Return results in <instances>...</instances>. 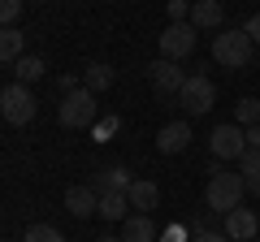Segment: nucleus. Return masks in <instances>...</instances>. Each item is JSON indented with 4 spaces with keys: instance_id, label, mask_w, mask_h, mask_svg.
Segmentation results:
<instances>
[{
    "instance_id": "obj_6",
    "label": "nucleus",
    "mask_w": 260,
    "mask_h": 242,
    "mask_svg": "<svg viewBox=\"0 0 260 242\" xmlns=\"http://www.w3.org/2000/svg\"><path fill=\"white\" fill-rule=\"evenodd\" d=\"M208 147H213L217 160H243L247 156V130H243L239 121H225L208 134Z\"/></svg>"
},
{
    "instance_id": "obj_15",
    "label": "nucleus",
    "mask_w": 260,
    "mask_h": 242,
    "mask_svg": "<svg viewBox=\"0 0 260 242\" xmlns=\"http://www.w3.org/2000/svg\"><path fill=\"white\" fill-rule=\"evenodd\" d=\"M22 56H26V39H22L18 26H5L0 30V61L5 65H18Z\"/></svg>"
},
{
    "instance_id": "obj_31",
    "label": "nucleus",
    "mask_w": 260,
    "mask_h": 242,
    "mask_svg": "<svg viewBox=\"0 0 260 242\" xmlns=\"http://www.w3.org/2000/svg\"><path fill=\"white\" fill-rule=\"evenodd\" d=\"M95 242H121V238H109V233H104V238H95Z\"/></svg>"
},
{
    "instance_id": "obj_16",
    "label": "nucleus",
    "mask_w": 260,
    "mask_h": 242,
    "mask_svg": "<svg viewBox=\"0 0 260 242\" xmlns=\"http://www.w3.org/2000/svg\"><path fill=\"white\" fill-rule=\"evenodd\" d=\"M130 195V208H139V212H148L152 216V208H156V199H160V190H156V182H148V177H139L135 186L126 190Z\"/></svg>"
},
{
    "instance_id": "obj_19",
    "label": "nucleus",
    "mask_w": 260,
    "mask_h": 242,
    "mask_svg": "<svg viewBox=\"0 0 260 242\" xmlns=\"http://www.w3.org/2000/svg\"><path fill=\"white\" fill-rule=\"evenodd\" d=\"M126 208H130V195H100V212L95 216H104V221H126Z\"/></svg>"
},
{
    "instance_id": "obj_20",
    "label": "nucleus",
    "mask_w": 260,
    "mask_h": 242,
    "mask_svg": "<svg viewBox=\"0 0 260 242\" xmlns=\"http://www.w3.org/2000/svg\"><path fill=\"white\" fill-rule=\"evenodd\" d=\"M239 173H243V182H247V190L260 199V151H247V156L239 160Z\"/></svg>"
},
{
    "instance_id": "obj_13",
    "label": "nucleus",
    "mask_w": 260,
    "mask_h": 242,
    "mask_svg": "<svg viewBox=\"0 0 260 242\" xmlns=\"http://www.w3.org/2000/svg\"><path fill=\"white\" fill-rule=\"evenodd\" d=\"M65 208H70V216L87 221L91 212H100V195H95L91 186H70L65 190Z\"/></svg>"
},
{
    "instance_id": "obj_7",
    "label": "nucleus",
    "mask_w": 260,
    "mask_h": 242,
    "mask_svg": "<svg viewBox=\"0 0 260 242\" xmlns=\"http://www.w3.org/2000/svg\"><path fill=\"white\" fill-rule=\"evenodd\" d=\"M195 35H200V30H195L191 22H169L165 35H160V56H165V61H186V56L195 52Z\"/></svg>"
},
{
    "instance_id": "obj_12",
    "label": "nucleus",
    "mask_w": 260,
    "mask_h": 242,
    "mask_svg": "<svg viewBox=\"0 0 260 242\" xmlns=\"http://www.w3.org/2000/svg\"><path fill=\"white\" fill-rule=\"evenodd\" d=\"M130 186H135V182H130V173H126L121 165L100 169V173H95V182H91V190H95V195H126Z\"/></svg>"
},
{
    "instance_id": "obj_17",
    "label": "nucleus",
    "mask_w": 260,
    "mask_h": 242,
    "mask_svg": "<svg viewBox=\"0 0 260 242\" xmlns=\"http://www.w3.org/2000/svg\"><path fill=\"white\" fill-rule=\"evenodd\" d=\"M113 78H117V74H113V65H104V61H91V65H87V74H83V87L100 95V91H109V87H113Z\"/></svg>"
},
{
    "instance_id": "obj_25",
    "label": "nucleus",
    "mask_w": 260,
    "mask_h": 242,
    "mask_svg": "<svg viewBox=\"0 0 260 242\" xmlns=\"http://www.w3.org/2000/svg\"><path fill=\"white\" fill-rule=\"evenodd\" d=\"M165 9H169V22H191V5L186 0H169Z\"/></svg>"
},
{
    "instance_id": "obj_2",
    "label": "nucleus",
    "mask_w": 260,
    "mask_h": 242,
    "mask_svg": "<svg viewBox=\"0 0 260 242\" xmlns=\"http://www.w3.org/2000/svg\"><path fill=\"white\" fill-rule=\"evenodd\" d=\"M251 52H256V44L243 26H225L221 35H213V61L221 69H243L251 61Z\"/></svg>"
},
{
    "instance_id": "obj_28",
    "label": "nucleus",
    "mask_w": 260,
    "mask_h": 242,
    "mask_svg": "<svg viewBox=\"0 0 260 242\" xmlns=\"http://www.w3.org/2000/svg\"><path fill=\"white\" fill-rule=\"evenodd\" d=\"M247 151H260V121L247 126Z\"/></svg>"
},
{
    "instance_id": "obj_5",
    "label": "nucleus",
    "mask_w": 260,
    "mask_h": 242,
    "mask_svg": "<svg viewBox=\"0 0 260 242\" xmlns=\"http://www.w3.org/2000/svg\"><path fill=\"white\" fill-rule=\"evenodd\" d=\"M178 104H182L186 117H204V112H213V104H217V87H213V78H204V74H186L182 91H178Z\"/></svg>"
},
{
    "instance_id": "obj_14",
    "label": "nucleus",
    "mask_w": 260,
    "mask_h": 242,
    "mask_svg": "<svg viewBox=\"0 0 260 242\" xmlns=\"http://www.w3.org/2000/svg\"><path fill=\"white\" fill-rule=\"evenodd\" d=\"M121 242H156V221L148 212H135L121 221Z\"/></svg>"
},
{
    "instance_id": "obj_4",
    "label": "nucleus",
    "mask_w": 260,
    "mask_h": 242,
    "mask_svg": "<svg viewBox=\"0 0 260 242\" xmlns=\"http://www.w3.org/2000/svg\"><path fill=\"white\" fill-rule=\"evenodd\" d=\"M39 112V100L26 91V83H9L0 91V117L9 121V126H30Z\"/></svg>"
},
{
    "instance_id": "obj_18",
    "label": "nucleus",
    "mask_w": 260,
    "mask_h": 242,
    "mask_svg": "<svg viewBox=\"0 0 260 242\" xmlns=\"http://www.w3.org/2000/svg\"><path fill=\"white\" fill-rule=\"evenodd\" d=\"M13 74H18V83H39V78L48 74V65H44V56L26 52V56L18 61V65H13Z\"/></svg>"
},
{
    "instance_id": "obj_32",
    "label": "nucleus",
    "mask_w": 260,
    "mask_h": 242,
    "mask_svg": "<svg viewBox=\"0 0 260 242\" xmlns=\"http://www.w3.org/2000/svg\"><path fill=\"white\" fill-rule=\"evenodd\" d=\"M251 242H256V238H251Z\"/></svg>"
},
{
    "instance_id": "obj_3",
    "label": "nucleus",
    "mask_w": 260,
    "mask_h": 242,
    "mask_svg": "<svg viewBox=\"0 0 260 242\" xmlns=\"http://www.w3.org/2000/svg\"><path fill=\"white\" fill-rule=\"evenodd\" d=\"M56 117H61L65 130H83V126H95V121H100V108H95V91L78 87V91L61 95V104H56Z\"/></svg>"
},
{
    "instance_id": "obj_27",
    "label": "nucleus",
    "mask_w": 260,
    "mask_h": 242,
    "mask_svg": "<svg viewBox=\"0 0 260 242\" xmlns=\"http://www.w3.org/2000/svg\"><path fill=\"white\" fill-rule=\"evenodd\" d=\"M243 30L251 35V44H260V13H251V18L243 22Z\"/></svg>"
},
{
    "instance_id": "obj_8",
    "label": "nucleus",
    "mask_w": 260,
    "mask_h": 242,
    "mask_svg": "<svg viewBox=\"0 0 260 242\" xmlns=\"http://www.w3.org/2000/svg\"><path fill=\"white\" fill-rule=\"evenodd\" d=\"M148 78H152V87H156L160 95H174V100H178V91H182V83H186V74L178 69V61H165V56L148 65Z\"/></svg>"
},
{
    "instance_id": "obj_1",
    "label": "nucleus",
    "mask_w": 260,
    "mask_h": 242,
    "mask_svg": "<svg viewBox=\"0 0 260 242\" xmlns=\"http://www.w3.org/2000/svg\"><path fill=\"white\" fill-rule=\"evenodd\" d=\"M243 195H247L243 173H221V169H213V177H208V186H204V204L213 208L217 216H225V212H234V208H243Z\"/></svg>"
},
{
    "instance_id": "obj_9",
    "label": "nucleus",
    "mask_w": 260,
    "mask_h": 242,
    "mask_svg": "<svg viewBox=\"0 0 260 242\" xmlns=\"http://www.w3.org/2000/svg\"><path fill=\"white\" fill-rule=\"evenodd\" d=\"M221 229L230 233L234 242H251L260 233V212H251V208H234V212L221 216Z\"/></svg>"
},
{
    "instance_id": "obj_22",
    "label": "nucleus",
    "mask_w": 260,
    "mask_h": 242,
    "mask_svg": "<svg viewBox=\"0 0 260 242\" xmlns=\"http://www.w3.org/2000/svg\"><path fill=\"white\" fill-rule=\"evenodd\" d=\"M117 130H121V117H117V112H104V117L91 126V139H95V143H109Z\"/></svg>"
},
{
    "instance_id": "obj_11",
    "label": "nucleus",
    "mask_w": 260,
    "mask_h": 242,
    "mask_svg": "<svg viewBox=\"0 0 260 242\" xmlns=\"http://www.w3.org/2000/svg\"><path fill=\"white\" fill-rule=\"evenodd\" d=\"M191 26L195 30H225V5L221 0H195L191 5Z\"/></svg>"
},
{
    "instance_id": "obj_29",
    "label": "nucleus",
    "mask_w": 260,
    "mask_h": 242,
    "mask_svg": "<svg viewBox=\"0 0 260 242\" xmlns=\"http://www.w3.org/2000/svg\"><path fill=\"white\" fill-rule=\"evenodd\" d=\"M78 87H83V83H78L74 74H61V95H70V91H78Z\"/></svg>"
},
{
    "instance_id": "obj_30",
    "label": "nucleus",
    "mask_w": 260,
    "mask_h": 242,
    "mask_svg": "<svg viewBox=\"0 0 260 242\" xmlns=\"http://www.w3.org/2000/svg\"><path fill=\"white\" fill-rule=\"evenodd\" d=\"M165 242H186V229H182V225H169V229H165Z\"/></svg>"
},
{
    "instance_id": "obj_24",
    "label": "nucleus",
    "mask_w": 260,
    "mask_h": 242,
    "mask_svg": "<svg viewBox=\"0 0 260 242\" xmlns=\"http://www.w3.org/2000/svg\"><path fill=\"white\" fill-rule=\"evenodd\" d=\"M22 9H26V0H0V22L13 26V22L22 18Z\"/></svg>"
},
{
    "instance_id": "obj_26",
    "label": "nucleus",
    "mask_w": 260,
    "mask_h": 242,
    "mask_svg": "<svg viewBox=\"0 0 260 242\" xmlns=\"http://www.w3.org/2000/svg\"><path fill=\"white\" fill-rule=\"evenodd\" d=\"M195 242H234L225 229H204V233H195Z\"/></svg>"
},
{
    "instance_id": "obj_21",
    "label": "nucleus",
    "mask_w": 260,
    "mask_h": 242,
    "mask_svg": "<svg viewBox=\"0 0 260 242\" xmlns=\"http://www.w3.org/2000/svg\"><path fill=\"white\" fill-rule=\"evenodd\" d=\"M234 121H239L243 130H247V126H256V121H260V100H251V95H243V100L234 104Z\"/></svg>"
},
{
    "instance_id": "obj_10",
    "label": "nucleus",
    "mask_w": 260,
    "mask_h": 242,
    "mask_svg": "<svg viewBox=\"0 0 260 242\" xmlns=\"http://www.w3.org/2000/svg\"><path fill=\"white\" fill-rule=\"evenodd\" d=\"M156 147L165 151V156H178V151L191 147V121H165L156 134Z\"/></svg>"
},
{
    "instance_id": "obj_23",
    "label": "nucleus",
    "mask_w": 260,
    "mask_h": 242,
    "mask_svg": "<svg viewBox=\"0 0 260 242\" xmlns=\"http://www.w3.org/2000/svg\"><path fill=\"white\" fill-rule=\"evenodd\" d=\"M22 242H65V238H61V229H52V225H30Z\"/></svg>"
}]
</instances>
